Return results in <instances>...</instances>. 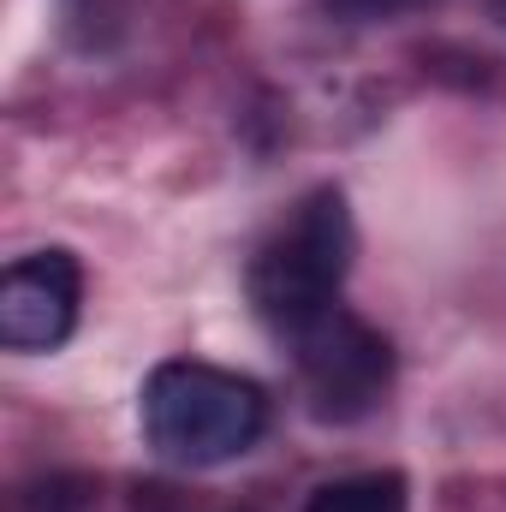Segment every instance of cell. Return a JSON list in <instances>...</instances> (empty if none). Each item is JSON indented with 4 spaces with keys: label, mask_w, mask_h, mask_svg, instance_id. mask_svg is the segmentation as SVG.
Returning a JSON list of instances; mask_svg holds the SVG:
<instances>
[{
    "label": "cell",
    "mask_w": 506,
    "mask_h": 512,
    "mask_svg": "<svg viewBox=\"0 0 506 512\" xmlns=\"http://www.w3.org/2000/svg\"><path fill=\"white\" fill-rule=\"evenodd\" d=\"M137 423L155 459L179 465V471H215L245 459L262 429H268V393L221 364H197V358H167L149 370L143 399H137Z\"/></svg>",
    "instance_id": "1"
},
{
    "label": "cell",
    "mask_w": 506,
    "mask_h": 512,
    "mask_svg": "<svg viewBox=\"0 0 506 512\" xmlns=\"http://www.w3.org/2000/svg\"><path fill=\"white\" fill-rule=\"evenodd\" d=\"M340 24H387V18H405V12H423L435 0H322Z\"/></svg>",
    "instance_id": "6"
},
{
    "label": "cell",
    "mask_w": 506,
    "mask_h": 512,
    "mask_svg": "<svg viewBox=\"0 0 506 512\" xmlns=\"http://www.w3.org/2000/svg\"><path fill=\"white\" fill-rule=\"evenodd\" d=\"M352 256H358V227H352L346 191L340 185L304 191L298 209L256 245L251 268H245L256 322L286 346L298 328H310L322 310L340 304Z\"/></svg>",
    "instance_id": "2"
},
{
    "label": "cell",
    "mask_w": 506,
    "mask_h": 512,
    "mask_svg": "<svg viewBox=\"0 0 506 512\" xmlns=\"http://www.w3.org/2000/svg\"><path fill=\"white\" fill-rule=\"evenodd\" d=\"M78 304H84V268L72 251L48 245V251L18 256L0 274V346L60 352L78 328Z\"/></svg>",
    "instance_id": "4"
},
{
    "label": "cell",
    "mask_w": 506,
    "mask_h": 512,
    "mask_svg": "<svg viewBox=\"0 0 506 512\" xmlns=\"http://www.w3.org/2000/svg\"><path fill=\"white\" fill-rule=\"evenodd\" d=\"M304 512H411V483H405V471L334 477L304 501Z\"/></svg>",
    "instance_id": "5"
},
{
    "label": "cell",
    "mask_w": 506,
    "mask_h": 512,
    "mask_svg": "<svg viewBox=\"0 0 506 512\" xmlns=\"http://www.w3.org/2000/svg\"><path fill=\"white\" fill-rule=\"evenodd\" d=\"M495 18H501V24H506V0H495Z\"/></svg>",
    "instance_id": "7"
},
{
    "label": "cell",
    "mask_w": 506,
    "mask_h": 512,
    "mask_svg": "<svg viewBox=\"0 0 506 512\" xmlns=\"http://www.w3.org/2000/svg\"><path fill=\"white\" fill-rule=\"evenodd\" d=\"M286 352L298 364L304 411L328 429L364 423L393 387V340L346 304H334L310 328H298L286 340Z\"/></svg>",
    "instance_id": "3"
}]
</instances>
